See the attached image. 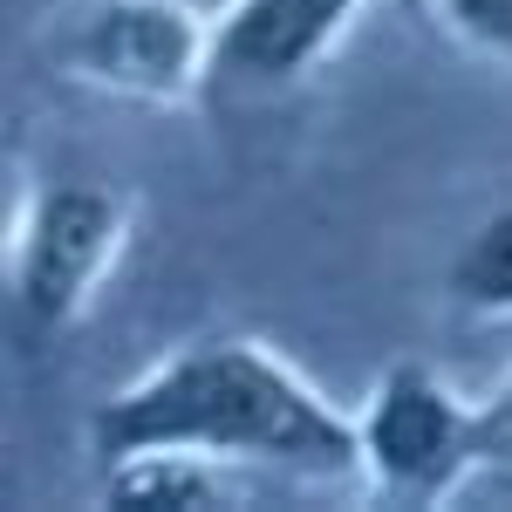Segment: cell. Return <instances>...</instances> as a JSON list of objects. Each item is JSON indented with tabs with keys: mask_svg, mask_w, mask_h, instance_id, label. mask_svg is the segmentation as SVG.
<instances>
[{
	"mask_svg": "<svg viewBox=\"0 0 512 512\" xmlns=\"http://www.w3.org/2000/svg\"><path fill=\"white\" fill-rule=\"evenodd\" d=\"M444 294L472 315H512V205L478 219V233L444 267Z\"/></svg>",
	"mask_w": 512,
	"mask_h": 512,
	"instance_id": "7",
	"label": "cell"
},
{
	"mask_svg": "<svg viewBox=\"0 0 512 512\" xmlns=\"http://www.w3.org/2000/svg\"><path fill=\"white\" fill-rule=\"evenodd\" d=\"M103 506L205 512V506H239V485L226 478L219 458H198V451H130L117 465H103Z\"/></svg>",
	"mask_w": 512,
	"mask_h": 512,
	"instance_id": "6",
	"label": "cell"
},
{
	"mask_svg": "<svg viewBox=\"0 0 512 512\" xmlns=\"http://www.w3.org/2000/svg\"><path fill=\"white\" fill-rule=\"evenodd\" d=\"M362 0H226L212 21V82L287 89L349 35Z\"/></svg>",
	"mask_w": 512,
	"mask_h": 512,
	"instance_id": "5",
	"label": "cell"
},
{
	"mask_svg": "<svg viewBox=\"0 0 512 512\" xmlns=\"http://www.w3.org/2000/svg\"><path fill=\"white\" fill-rule=\"evenodd\" d=\"M431 14L485 62L512 69V0H431Z\"/></svg>",
	"mask_w": 512,
	"mask_h": 512,
	"instance_id": "8",
	"label": "cell"
},
{
	"mask_svg": "<svg viewBox=\"0 0 512 512\" xmlns=\"http://www.w3.org/2000/svg\"><path fill=\"white\" fill-rule=\"evenodd\" d=\"M96 472L130 451H198L219 465H280L301 478H355L362 472V437L355 417L267 342H185L123 383L89 417Z\"/></svg>",
	"mask_w": 512,
	"mask_h": 512,
	"instance_id": "1",
	"label": "cell"
},
{
	"mask_svg": "<svg viewBox=\"0 0 512 512\" xmlns=\"http://www.w3.org/2000/svg\"><path fill=\"white\" fill-rule=\"evenodd\" d=\"M41 62L69 89L178 110L212 82V21L185 0H55L41 21Z\"/></svg>",
	"mask_w": 512,
	"mask_h": 512,
	"instance_id": "2",
	"label": "cell"
},
{
	"mask_svg": "<svg viewBox=\"0 0 512 512\" xmlns=\"http://www.w3.org/2000/svg\"><path fill=\"white\" fill-rule=\"evenodd\" d=\"M478 437H485V465L492 458H512V376L499 383L492 403H478Z\"/></svg>",
	"mask_w": 512,
	"mask_h": 512,
	"instance_id": "9",
	"label": "cell"
},
{
	"mask_svg": "<svg viewBox=\"0 0 512 512\" xmlns=\"http://www.w3.org/2000/svg\"><path fill=\"white\" fill-rule=\"evenodd\" d=\"M123 246V198L103 185H41L14 233V315L28 335H55L89 308L96 280Z\"/></svg>",
	"mask_w": 512,
	"mask_h": 512,
	"instance_id": "4",
	"label": "cell"
},
{
	"mask_svg": "<svg viewBox=\"0 0 512 512\" xmlns=\"http://www.w3.org/2000/svg\"><path fill=\"white\" fill-rule=\"evenodd\" d=\"M355 437H362V478L403 506H431L485 465L478 410L458 403L451 383L424 362H396L369 390V403L355 410Z\"/></svg>",
	"mask_w": 512,
	"mask_h": 512,
	"instance_id": "3",
	"label": "cell"
}]
</instances>
